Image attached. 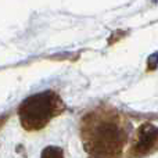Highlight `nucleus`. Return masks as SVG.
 Masks as SVG:
<instances>
[{
  "label": "nucleus",
  "mask_w": 158,
  "mask_h": 158,
  "mask_svg": "<svg viewBox=\"0 0 158 158\" xmlns=\"http://www.w3.org/2000/svg\"><path fill=\"white\" fill-rule=\"evenodd\" d=\"M122 135L117 125L114 123H101L94 129L92 135V148L97 156L110 154L115 151L121 144Z\"/></svg>",
  "instance_id": "2"
},
{
  "label": "nucleus",
  "mask_w": 158,
  "mask_h": 158,
  "mask_svg": "<svg viewBox=\"0 0 158 158\" xmlns=\"http://www.w3.org/2000/svg\"><path fill=\"white\" fill-rule=\"evenodd\" d=\"M96 158H100V157H96Z\"/></svg>",
  "instance_id": "5"
},
{
  "label": "nucleus",
  "mask_w": 158,
  "mask_h": 158,
  "mask_svg": "<svg viewBox=\"0 0 158 158\" xmlns=\"http://www.w3.org/2000/svg\"><path fill=\"white\" fill-rule=\"evenodd\" d=\"M54 111V98L52 93L31 96L21 104L19 117L27 128H42L52 118Z\"/></svg>",
  "instance_id": "1"
},
{
  "label": "nucleus",
  "mask_w": 158,
  "mask_h": 158,
  "mask_svg": "<svg viewBox=\"0 0 158 158\" xmlns=\"http://www.w3.org/2000/svg\"><path fill=\"white\" fill-rule=\"evenodd\" d=\"M157 137H158V128L153 125H144L140 129L139 139H137L136 143V151L140 154L148 151L156 143Z\"/></svg>",
  "instance_id": "3"
},
{
  "label": "nucleus",
  "mask_w": 158,
  "mask_h": 158,
  "mask_svg": "<svg viewBox=\"0 0 158 158\" xmlns=\"http://www.w3.org/2000/svg\"><path fill=\"white\" fill-rule=\"evenodd\" d=\"M40 158H64L63 150L58 147H46L42 153Z\"/></svg>",
  "instance_id": "4"
}]
</instances>
